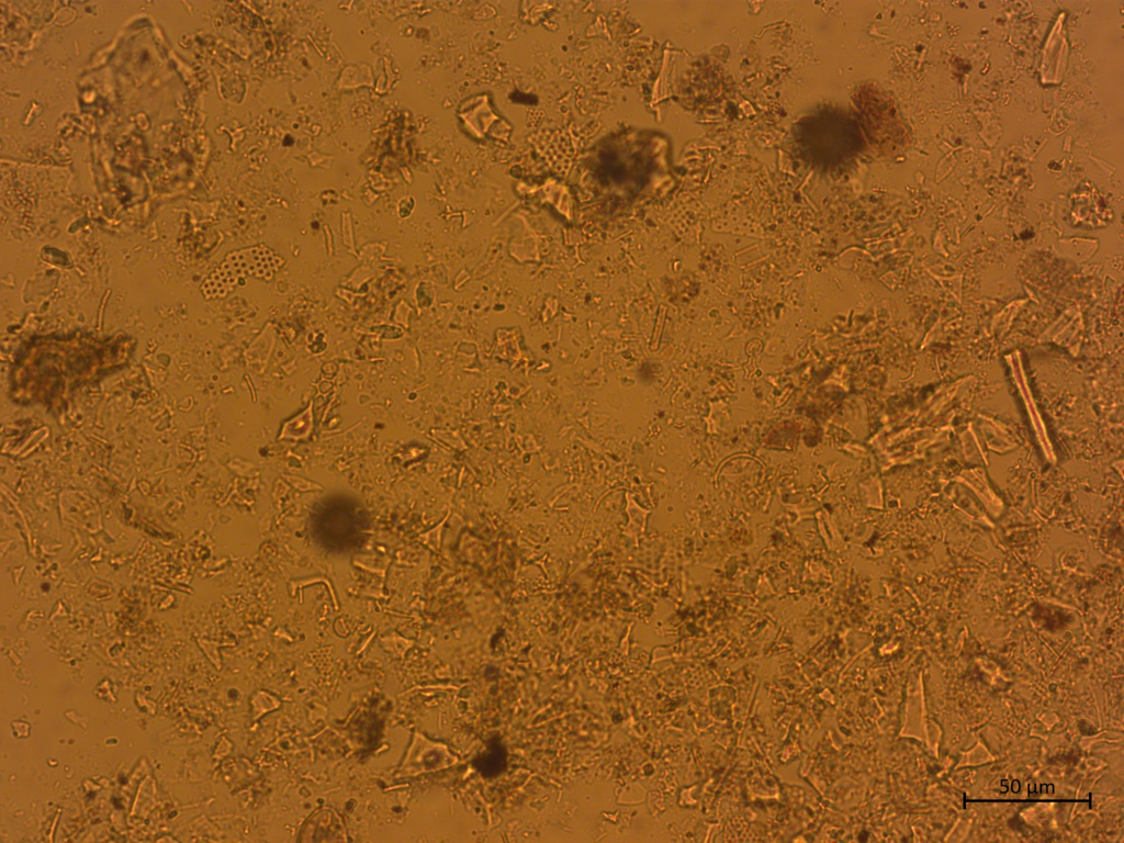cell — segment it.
<instances>
[{"instance_id":"cell-1","label":"cell","mask_w":1124,"mask_h":843,"mask_svg":"<svg viewBox=\"0 0 1124 843\" xmlns=\"http://www.w3.org/2000/svg\"><path fill=\"white\" fill-rule=\"evenodd\" d=\"M278 266L277 257L267 248L252 247L229 254L225 261L205 280L202 291L205 297L225 295L239 277L267 276Z\"/></svg>"}]
</instances>
